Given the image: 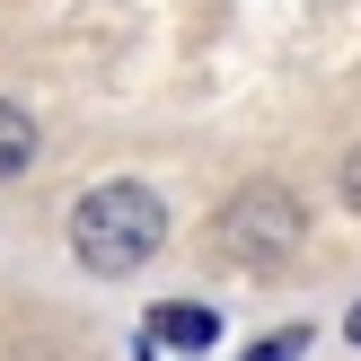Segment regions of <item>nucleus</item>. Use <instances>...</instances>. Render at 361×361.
<instances>
[{"instance_id":"obj_1","label":"nucleus","mask_w":361,"mask_h":361,"mask_svg":"<svg viewBox=\"0 0 361 361\" xmlns=\"http://www.w3.org/2000/svg\"><path fill=\"white\" fill-rule=\"evenodd\" d=\"M159 238H168V203H159L150 185H88L80 203H71V256L88 264V274H133V264L159 256Z\"/></svg>"},{"instance_id":"obj_2","label":"nucleus","mask_w":361,"mask_h":361,"mask_svg":"<svg viewBox=\"0 0 361 361\" xmlns=\"http://www.w3.org/2000/svg\"><path fill=\"white\" fill-rule=\"evenodd\" d=\"M300 229H309V212H300L291 185H247V194L221 203V247L238 264H282L300 247Z\"/></svg>"},{"instance_id":"obj_3","label":"nucleus","mask_w":361,"mask_h":361,"mask_svg":"<svg viewBox=\"0 0 361 361\" xmlns=\"http://www.w3.org/2000/svg\"><path fill=\"white\" fill-rule=\"evenodd\" d=\"M212 335H221V317H212V309H159V317H150V335H141V344H159V353H176V361H194V353H212Z\"/></svg>"},{"instance_id":"obj_4","label":"nucleus","mask_w":361,"mask_h":361,"mask_svg":"<svg viewBox=\"0 0 361 361\" xmlns=\"http://www.w3.org/2000/svg\"><path fill=\"white\" fill-rule=\"evenodd\" d=\"M27 159H35V115L0 97V185H9V176L27 168Z\"/></svg>"},{"instance_id":"obj_5","label":"nucleus","mask_w":361,"mask_h":361,"mask_svg":"<svg viewBox=\"0 0 361 361\" xmlns=\"http://www.w3.org/2000/svg\"><path fill=\"white\" fill-rule=\"evenodd\" d=\"M300 353H309V326H282L264 344H247V361H300Z\"/></svg>"},{"instance_id":"obj_6","label":"nucleus","mask_w":361,"mask_h":361,"mask_svg":"<svg viewBox=\"0 0 361 361\" xmlns=\"http://www.w3.org/2000/svg\"><path fill=\"white\" fill-rule=\"evenodd\" d=\"M344 203H353V212H361V150H353V159H344Z\"/></svg>"},{"instance_id":"obj_7","label":"nucleus","mask_w":361,"mask_h":361,"mask_svg":"<svg viewBox=\"0 0 361 361\" xmlns=\"http://www.w3.org/2000/svg\"><path fill=\"white\" fill-rule=\"evenodd\" d=\"M344 335H353V344H361V309H353V317H344Z\"/></svg>"}]
</instances>
